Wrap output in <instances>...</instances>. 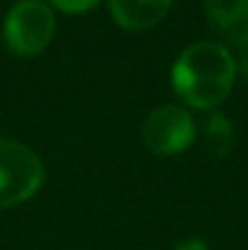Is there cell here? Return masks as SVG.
<instances>
[{
	"label": "cell",
	"instance_id": "7",
	"mask_svg": "<svg viewBox=\"0 0 248 250\" xmlns=\"http://www.w3.org/2000/svg\"><path fill=\"white\" fill-rule=\"evenodd\" d=\"M204 144H207L209 153L217 156V158H222L231 151L234 129H231V122L224 114H212L204 122Z\"/></svg>",
	"mask_w": 248,
	"mask_h": 250
},
{
	"label": "cell",
	"instance_id": "2",
	"mask_svg": "<svg viewBox=\"0 0 248 250\" xmlns=\"http://www.w3.org/2000/svg\"><path fill=\"white\" fill-rule=\"evenodd\" d=\"M44 166L39 156L12 139H0V207H15L39 192Z\"/></svg>",
	"mask_w": 248,
	"mask_h": 250
},
{
	"label": "cell",
	"instance_id": "5",
	"mask_svg": "<svg viewBox=\"0 0 248 250\" xmlns=\"http://www.w3.org/2000/svg\"><path fill=\"white\" fill-rule=\"evenodd\" d=\"M204 12L219 37L248 46V0H204Z\"/></svg>",
	"mask_w": 248,
	"mask_h": 250
},
{
	"label": "cell",
	"instance_id": "9",
	"mask_svg": "<svg viewBox=\"0 0 248 250\" xmlns=\"http://www.w3.org/2000/svg\"><path fill=\"white\" fill-rule=\"evenodd\" d=\"M173 250H209V248H207V243L202 238H187V241L178 243Z\"/></svg>",
	"mask_w": 248,
	"mask_h": 250
},
{
	"label": "cell",
	"instance_id": "6",
	"mask_svg": "<svg viewBox=\"0 0 248 250\" xmlns=\"http://www.w3.org/2000/svg\"><path fill=\"white\" fill-rule=\"evenodd\" d=\"M173 0H110V12L124 29H149L168 15Z\"/></svg>",
	"mask_w": 248,
	"mask_h": 250
},
{
	"label": "cell",
	"instance_id": "3",
	"mask_svg": "<svg viewBox=\"0 0 248 250\" xmlns=\"http://www.w3.org/2000/svg\"><path fill=\"white\" fill-rule=\"evenodd\" d=\"M56 29L54 12L42 0H22L15 2L5 17V42L20 56H34L46 49Z\"/></svg>",
	"mask_w": 248,
	"mask_h": 250
},
{
	"label": "cell",
	"instance_id": "1",
	"mask_svg": "<svg viewBox=\"0 0 248 250\" xmlns=\"http://www.w3.org/2000/svg\"><path fill=\"white\" fill-rule=\"evenodd\" d=\"M234 56L214 42L187 46L170 71L173 90L180 95V100L197 109H214L217 104H222L234 85Z\"/></svg>",
	"mask_w": 248,
	"mask_h": 250
},
{
	"label": "cell",
	"instance_id": "11",
	"mask_svg": "<svg viewBox=\"0 0 248 250\" xmlns=\"http://www.w3.org/2000/svg\"><path fill=\"white\" fill-rule=\"evenodd\" d=\"M17 2H22V0H17Z\"/></svg>",
	"mask_w": 248,
	"mask_h": 250
},
{
	"label": "cell",
	"instance_id": "4",
	"mask_svg": "<svg viewBox=\"0 0 248 250\" xmlns=\"http://www.w3.org/2000/svg\"><path fill=\"white\" fill-rule=\"evenodd\" d=\"M144 146L158 156L182 153L195 139V122L192 117L175 104L161 107L151 112L141 126Z\"/></svg>",
	"mask_w": 248,
	"mask_h": 250
},
{
	"label": "cell",
	"instance_id": "10",
	"mask_svg": "<svg viewBox=\"0 0 248 250\" xmlns=\"http://www.w3.org/2000/svg\"><path fill=\"white\" fill-rule=\"evenodd\" d=\"M239 66H241V71L248 76V46H244V51H241V56H239Z\"/></svg>",
	"mask_w": 248,
	"mask_h": 250
},
{
	"label": "cell",
	"instance_id": "8",
	"mask_svg": "<svg viewBox=\"0 0 248 250\" xmlns=\"http://www.w3.org/2000/svg\"><path fill=\"white\" fill-rule=\"evenodd\" d=\"M54 7L64 10V12H85L92 5H97L100 0H49Z\"/></svg>",
	"mask_w": 248,
	"mask_h": 250
}]
</instances>
